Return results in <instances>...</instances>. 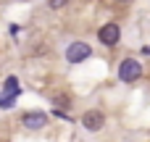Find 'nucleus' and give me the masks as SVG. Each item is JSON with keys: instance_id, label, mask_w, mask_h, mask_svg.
<instances>
[{"instance_id": "f257e3e1", "label": "nucleus", "mask_w": 150, "mask_h": 142, "mask_svg": "<svg viewBox=\"0 0 150 142\" xmlns=\"http://www.w3.org/2000/svg\"><path fill=\"white\" fill-rule=\"evenodd\" d=\"M140 76H142V63L134 58H124L119 66V79L121 82H137Z\"/></svg>"}, {"instance_id": "f03ea898", "label": "nucleus", "mask_w": 150, "mask_h": 142, "mask_svg": "<svg viewBox=\"0 0 150 142\" xmlns=\"http://www.w3.org/2000/svg\"><path fill=\"white\" fill-rule=\"evenodd\" d=\"M18 92H21L18 79H16V76H8V79H5V87H3V92H0V108H11V105L16 103Z\"/></svg>"}, {"instance_id": "7ed1b4c3", "label": "nucleus", "mask_w": 150, "mask_h": 142, "mask_svg": "<svg viewBox=\"0 0 150 142\" xmlns=\"http://www.w3.org/2000/svg\"><path fill=\"white\" fill-rule=\"evenodd\" d=\"M98 40H100L103 45H108V47L119 45V40H121V29H119V24H105V26H100Z\"/></svg>"}, {"instance_id": "20e7f679", "label": "nucleus", "mask_w": 150, "mask_h": 142, "mask_svg": "<svg viewBox=\"0 0 150 142\" xmlns=\"http://www.w3.org/2000/svg\"><path fill=\"white\" fill-rule=\"evenodd\" d=\"M90 45L87 42H71L69 45V50H66V61L69 63H82L84 58H90Z\"/></svg>"}, {"instance_id": "39448f33", "label": "nucleus", "mask_w": 150, "mask_h": 142, "mask_svg": "<svg viewBox=\"0 0 150 142\" xmlns=\"http://www.w3.org/2000/svg\"><path fill=\"white\" fill-rule=\"evenodd\" d=\"M103 124H105V116H103L100 111H87V113L82 116V126L90 129V132H100Z\"/></svg>"}, {"instance_id": "423d86ee", "label": "nucleus", "mask_w": 150, "mask_h": 142, "mask_svg": "<svg viewBox=\"0 0 150 142\" xmlns=\"http://www.w3.org/2000/svg\"><path fill=\"white\" fill-rule=\"evenodd\" d=\"M24 126L26 129H45V124H47V116L45 113H40V111H32V113H24Z\"/></svg>"}, {"instance_id": "0eeeda50", "label": "nucleus", "mask_w": 150, "mask_h": 142, "mask_svg": "<svg viewBox=\"0 0 150 142\" xmlns=\"http://www.w3.org/2000/svg\"><path fill=\"white\" fill-rule=\"evenodd\" d=\"M47 5H50L53 11H58V8H63V5H66V0H50Z\"/></svg>"}, {"instance_id": "6e6552de", "label": "nucleus", "mask_w": 150, "mask_h": 142, "mask_svg": "<svg viewBox=\"0 0 150 142\" xmlns=\"http://www.w3.org/2000/svg\"><path fill=\"white\" fill-rule=\"evenodd\" d=\"M119 3H124V0H119Z\"/></svg>"}]
</instances>
